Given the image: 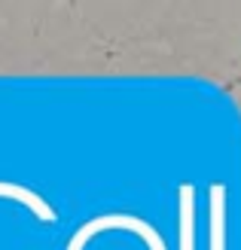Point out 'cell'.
<instances>
[]
</instances>
